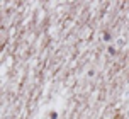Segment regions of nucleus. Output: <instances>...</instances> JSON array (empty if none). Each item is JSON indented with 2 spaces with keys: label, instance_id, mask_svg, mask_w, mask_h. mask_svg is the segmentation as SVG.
I'll return each instance as SVG.
<instances>
[]
</instances>
